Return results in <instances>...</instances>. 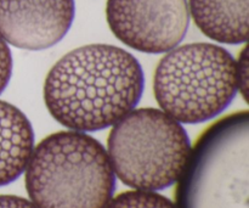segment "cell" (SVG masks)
I'll return each mask as SVG.
<instances>
[{"label":"cell","instance_id":"1","mask_svg":"<svg viewBox=\"0 0 249 208\" xmlns=\"http://www.w3.org/2000/svg\"><path fill=\"white\" fill-rule=\"evenodd\" d=\"M143 84L142 67L130 53L91 44L66 54L53 66L44 83V102L66 128L97 132L135 109Z\"/></svg>","mask_w":249,"mask_h":208},{"label":"cell","instance_id":"2","mask_svg":"<svg viewBox=\"0 0 249 208\" xmlns=\"http://www.w3.org/2000/svg\"><path fill=\"white\" fill-rule=\"evenodd\" d=\"M114 188L107 151L82 132L46 136L26 168V189L36 208H105Z\"/></svg>","mask_w":249,"mask_h":208},{"label":"cell","instance_id":"3","mask_svg":"<svg viewBox=\"0 0 249 208\" xmlns=\"http://www.w3.org/2000/svg\"><path fill=\"white\" fill-rule=\"evenodd\" d=\"M153 90L162 111L175 121L203 123L220 114L235 97L236 60L215 44L177 46L158 63Z\"/></svg>","mask_w":249,"mask_h":208},{"label":"cell","instance_id":"4","mask_svg":"<svg viewBox=\"0 0 249 208\" xmlns=\"http://www.w3.org/2000/svg\"><path fill=\"white\" fill-rule=\"evenodd\" d=\"M107 155L114 175L136 190L158 191L174 185L191 158L181 123L162 110H133L113 124Z\"/></svg>","mask_w":249,"mask_h":208},{"label":"cell","instance_id":"5","mask_svg":"<svg viewBox=\"0 0 249 208\" xmlns=\"http://www.w3.org/2000/svg\"><path fill=\"white\" fill-rule=\"evenodd\" d=\"M106 19L117 39L146 54L177 48L190 22L186 0H107Z\"/></svg>","mask_w":249,"mask_h":208},{"label":"cell","instance_id":"6","mask_svg":"<svg viewBox=\"0 0 249 208\" xmlns=\"http://www.w3.org/2000/svg\"><path fill=\"white\" fill-rule=\"evenodd\" d=\"M74 14V0H0V36L16 48L44 50L62 40Z\"/></svg>","mask_w":249,"mask_h":208},{"label":"cell","instance_id":"7","mask_svg":"<svg viewBox=\"0 0 249 208\" xmlns=\"http://www.w3.org/2000/svg\"><path fill=\"white\" fill-rule=\"evenodd\" d=\"M34 149V133L26 114L0 100V187L15 182L26 170Z\"/></svg>","mask_w":249,"mask_h":208},{"label":"cell","instance_id":"8","mask_svg":"<svg viewBox=\"0 0 249 208\" xmlns=\"http://www.w3.org/2000/svg\"><path fill=\"white\" fill-rule=\"evenodd\" d=\"M249 0H189L192 19L199 31L223 44L246 43Z\"/></svg>","mask_w":249,"mask_h":208},{"label":"cell","instance_id":"9","mask_svg":"<svg viewBox=\"0 0 249 208\" xmlns=\"http://www.w3.org/2000/svg\"><path fill=\"white\" fill-rule=\"evenodd\" d=\"M105 208H177L165 196L156 191L136 190L119 194L109 200Z\"/></svg>","mask_w":249,"mask_h":208},{"label":"cell","instance_id":"10","mask_svg":"<svg viewBox=\"0 0 249 208\" xmlns=\"http://www.w3.org/2000/svg\"><path fill=\"white\" fill-rule=\"evenodd\" d=\"M12 75V55L6 41L0 36V94L5 90Z\"/></svg>","mask_w":249,"mask_h":208},{"label":"cell","instance_id":"11","mask_svg":"<svg viewBox=\"0 0 249 208\" xmlns=\"http://www.w3.org/2000/svg\"><path fill=\"white\" fill-rule=\"evenodd\" d=\"M248 57L247 49H243L241 53L238 62L236 61V76H237V87L238 90L242 93L245 100L247 99L248 92Z\"/></svg>","mask_w":249,"mask_h":208},{"label":"cell","instance_id":"12","mask_svg":"<svg viewBox=\"0 0 249 208\" xmlns=\"http://www.w3.org/2000/svg\"><path fill=\"white\" fill-rule=\"evenodd\" d=\"M0 208H36L29 200L14 195H0Z\"/></svg>","mask_w":249,"mask_h":208}]
</instances>
